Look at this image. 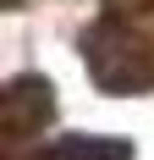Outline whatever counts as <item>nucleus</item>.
Returning <instances> with one entry per match:
<instances>
[{"label":"nucleus","mask_w":154,"mask_h":160,"mask_svg":"<svg viewBox=\"0 0 154 160\" xmlns=\"http://www.w3.org/2000/svg\"><path fill=\"white\" fill-rule=\"evenodd\" d=\"M55 160H127V144H110V138H66L55 149Z\"/></svg>","instance_id":"1"}]
</instances>
